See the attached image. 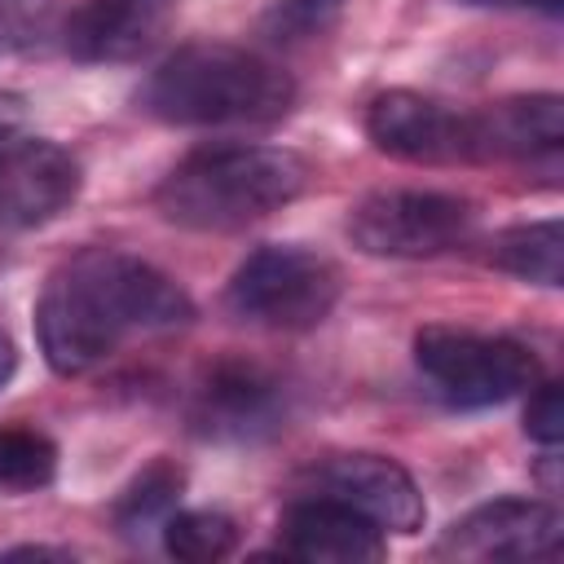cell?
<instances>
[{"label":"cell","mask_w":564,"mask_h":564,"mask_svg":"<svg viewBox=\"0 0 564 564\" xmlns=\"http://www.w3.org/2000/svg\"><path fill=\"white\" fill-rule=\"evenodd\" d=\"M189 322V291L159 264L115 247L66 256L35 300V339L57 375H84L137 335H163Z\"/></svg>","instance_id":"6da1fadb"},{"label":"cell","mask_w":564,"mask_h":564,"mask_svg":"<svg viewBox=\"0 0 564 564\" xmlns=\"http://www.w3.org/2000/svg\"><path fill=\"white\" fill-rule=\"evenodd\" d=\"M295 106V79L238 44H185L137 88V110L172 128L278 123Z\"/></svg>","instance_id":"7a4b0ae2"},{"label":"cell","mask_w":564,"mask_h":564,"mask_svg":"<svg viewBox=\"0 0 564 564\" xmlns=\"http://www.w3.org/2000/svg\"><path fill=\"white\" fill-rule=\"evenodd\" d=\"M308 185V163L282 145H203L185 154L154 189V212L167 225L225 234L264 220L295 203Z\"/></svg>","instance_id":"3957f363"},{"label":"cell","mask_w":564,"mask_h":564,"mask_svg":"<svg viewBox=\"0 0 564 564\" xmlns=\"http://www.w3.org/2000/svg\"><path fill=\"white\" fill-rule=\"evenodd\" d=\"M339 286V269L322 251L300 242H264L234 269L225 308L251 326L313 330L330 317Z\"/></svg>","instance_id":"277c9868"},{"label":"cell","mask_w":564,"mask_h":564,"mask_svg":"<svg viewBox=\"0 0 564 564\" xmlns=\"http://www.w3.org/2000/svg\"><path fill=\"white\" fill-rule=\"evenodd\" d=\"M414 366L449 410L502 405L542 379L538 357L520 339L463 326H423L414 335Z\"/></svg>","instance_id":"5b68a950"},{"label":"cell","mask_w":564,"mask_h":564,"mask_svg":"<svg viewBox=\"0 0 564 564\" xmlns=\"http://www.w3.org/2000/svg\"><path fill=\"white\" fill-rule=\"evenodd\" d=\"M476 229V207L441 189H375L348 212V238L379 260H432L463 247Z\"/></svg>","instance_id":"8992f818"},{"label":"cell","mask_w":564,"mask_h":564,"mask_svg":"<svg viewBox=\"0 0 564 564\" xmlns=\"http://www.w3.org/2000/svg\"><path fill=\"white\" fill-rule=\"evenodd\" d=\"M291 397L286 383L247 357H220L212 361L198 383L189 388L185 423L194 436L216 445H256L286 427Z\"/></svg>","instance_id":"52a82bcc"},{"label":"cell","mask_w":564,"mask_h":564,"mask_svg":"<svg viewBox=\"0 0 564 564\" xmlns=\"http://www.w3.org/2000/svg\"><path fill=\"white\" fill-rule=\"evenodd\" d=\"M366 137L405 163H480L476 110H458L414 88L379 93L366 106Z\"/></svg>","instance_id":"ba28073f"},{"label":"cell","mask_w":564,"mask_h":564,"mask_svg":"<svg viewBox=\"0 0 564 564\" xmlns=\"http://www.w3.org/2000/svg\"><path fill=\"white\" fill-rule=\"evenodd\" d=\"M300 489L348 502L392 533H419L427 520V502L414 476L388 454H330L300 476Z\"/></svg>","instance_id":"9c48e42d"},{"label":"cell","mask_w":564,"mask_h":564,"mask_svg":"<svg viewBox=\"0 0 564 564\" xmlns=\"http://www.w3.org/2000/svg\"><path fill=\"white\" fill-rule=\"evenodd\" d=\"M564 520L538 498H494L467 511L436 542L441 560H555Z\"/></svg>","instance_id":"30bf717a"},{"label":"cell","mask_w":564,"mask_h":564,"mask_svg":"<svg viewBox=\"0 0 564 564\" xmlns=\"http://www.w3.org/2000/svg\"><path fill=\"white\" fill-rule=\"evenodd\" d=\"M84 185L79 159L57 141L0 145V229H31L62 216Z\"/></svg>","instance_id":"8fae6325"},{"label":"cell","mask_w":564,"mask_h":564,"mask_svg":"<svg viewBox=\"0 0 564 564\" xmlns=\"http://www.w3.org/2000/svg\"><path fill=\"white\" fill-rule=\"evenodd\" d=\"M278 546L291 560H317V564H366L388 551L383 529L370 516L304 489L286 502L278 520Z\"/></svg>","instance_id":"7c38bea8"},{"label":"cell","mask_w":564,"mask_h":564,"mask_svg":"<svg viewBox=\"0 0 564 564\" xmlns=\"http://www.w3.org/2000/svg\"><path fill=\"white\" fill-rule=\"evenodd\" d=\"M172 13H176V0H84L66 18L62 44L75 62H88V66L132 62L163 40Z\"/></svg>","instance_id":"4fadbf2b"},{"label":"cell","mask_w":564,"mask_h":564,"mask_svg":"<svg viewBox=\"0 0 564 564\" xmlns=\"http://www.w3.org/2000/svg\"><path fill=\"white\" fill-rule=\"evenodd\" d=\"M480 132V159H560L564 145V101L555 93H529V97H502L485 110H476Z\"/></svg>","instance_id":"5bb4252c"},{"label":"cell","mask_w":564,"mask_h":564,"mask_svg":"<svg viewBox=\"0 0 564 564\" xmlns=\"http://www.w3.org/2000/svg\"><path fill=\"white\" fill-rule=\"evenodd\" d=\"M181 494H185V467L172 463V458H150L115 498L110 507V520L123 538H145L154 529H163V520L181 507Z\"/></svg>","instance_id":"9a60e30c"},{"label":"cell","mask_w":564,"mask_h":564,"mask_svg":"<svg viewBox=\"0 0 564 564\" xmlns=\"http://www.w3.org/2000/svg\"><path fill=\"white\" fill-rule=\"evenodd\" d=\"M489 264L538 286H560L564 282V225L560 220H529L511 225L494 238Z\"/></svg>","instance_id":"2e32d148"},{"label":"cell","mask_w":564,"mask_h":564,"mask_svg":"<svg viewBox=\"0 0 564 564\" xmlns=\"http://www.w3.org/2000/svg\"><path fill=\"white\" fill-rule=\"evenodd\" d=\"M57 480V445L48 432L26 423L0 427V489L9 494H35Z\"/></svg>","instance_id":"e0dca14e"},{"label":"cell","mask_w":564,"mask_h":564,"mask_svg":"<svg viewBox=\"0 0 564 564\" xmlns=\"http://www.w3.org/2000/svg\"><path fill=\"white\" fill-rule=\"evenodd\" d=\"M163 551L185 564H212L238 551V524L225 511H172L163 520Z\"/></svg>","instance_id":"ac0fdd59"},{"label":"cell","mask_w":564,"mask_h":564,"mask_svg":"<svg viewBox=\"0 0 564 564\" xmlns=\"http://www.w3.org/2000/svg\"><path fill=\"white\" fill-rule=\"evenodd\" d=\"M348 0H273L269 13L260 18V31L273 44H304L326 35L339 18H344Z\"/></svg>","instance_id":"d6986e66"},{"label":"cell","mask_w":564,"mask_h":564,"mask_svg":"<svg viewBox=\"0 0 564 564\" xmlns=\"http://www.w3.org/2000/svg\"><path fill=\"white\" fill-rule=\"evenodd\" d=\"M524 432H529L538 445H546V449H555V445H560V436H564V401H560V383L538 379V383L529 388Z\"/></svg>","instance_id":"ffe728a7"},{"label":"cell","mask_w":564,"mask_h":564,"mask_svg":"<svg viewBox=\"0 0 564 564\" xmlns=\"http://www.w3.org/2000/svg\"><path fill=\"white\" fill-rule=\"evenodd\" d=\"M26 128V97L18 93H0V145L13 141Z\"/></svg>","instance_id":"44dd1931"},{"label":"cell","mask_w":564,"mask_h":564,"mask_svg":"<svg viewBox=\"0 0 564 564\" xmlns=\"http://www.w3.org/2000/svg\"><path fill=\"white\" fill-rule=\"evenodd\" d=\"M454 4H467V9H538L546 18H555L564 9V0H454Z\"/></svg>","instance_id":"7402d4cb"},{"label":"cell","mask_w":564,"mask_h":564,"mask_svg":"<svg viewBox=\"0 0 564 564\" xmlns=\"http://www.w3.org/2000/svg\"><path fill=\"white\" fill-rule=\"evenodd\" d=\"M0 560H70V551H57V546H13V551H0Z\"/></svg>","instance_id":"603a6c76"},{"label":"cell","mask_w":564,"mask_h":564,"mask_svg":"<svg viewBox=\"0 0 564 564\" xmlns=\"http://www.w3.org/2000/svg\"><path fill=\"white\" fill-rule=\"evenodd\" d=\"M13 375H18V348H13V339L0 330V388H4Z\"/></svg>","instance_id":"cb8c5ba5"}]
</instances>
